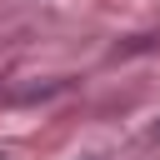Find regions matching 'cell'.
Returning <instances> with one entry per match:
<instances>
[]
</instances>
